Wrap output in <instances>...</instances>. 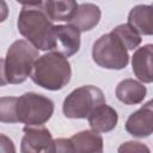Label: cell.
Wrapping results in <instances>:
<instances>
[{
  "mask_svg": "<svg viewBox=\"0 0 153 153\" xmlns=\"http://www.w3.org/2000/svg\"><path fill=\"white\" fill-rule=\"evenodd\" d=\"M43 7L53 22H71L76 13L79 4L73 0L43 1Z\"/></svg>",
  "mask_w": 153,
  "mask_h": 153,
  "instance_id": "cell-16",
  "label": "cell"
},
{
  "mask_svg": "<svg viewBox=\"0 0 153 153\" xmlns=\"http://www.w3.org/2000/svg\"><path fill=\"white\" fill-rule=\"evenodd\" d=\"M38 57V50L31 43L25 39L14 41L1 60V85L24 82L31 76Z\"/></svg>",
  "mask_w": 153,
  "mask_h": 153,
  "instance_id": "cell-3",
  "label": "cell"
},
{
  "mask_svg": "<svg viewBox=\"0 0 153 153\" xmlns=\"http://www.w3.org/2000/svg\"><path fill=\"white\" fill-rule=\"evenodd\" d=\"M152 6H153V4H152Z\"/></svg>",
  "mask_w": 153,
  "mask_h": 153,
  "instance_id": "cell-21",
  "label": "cell"
},
{
  "mask_svg": "<svg viewBox=\"0 0 153 153\" xmlns=\"http://www.w3.org/2000/svg\"><path fill=\"white\" fill-rule=\"evenodd\" d=\"M92 59L102 68L123 69L129 62L128 49L112 32L100 36L92 47Z\"/></svg>",
  "mask_w": 153,
  "mask_h": 153,
  "instance_id": "cell-5",
  "label": "cell"
},
{
  "mask_svg": "<svg viewBox=\"0 0 153 153\" xmlns=\"http://www.w3.org/2000/svg\"><path fill=\"white\" fill-rule=\"evenodd\" d=\"M91 130L96 133H108L115 129L118 122V115L110 105L102 104L97 106L87 117Z\"/></svg>",
  "mask_w": 153,
  "mask_h": 153,
  "instance_id": "cell-11",
  "label": "cell"
},
{
  "mask_svg": "<svg viewBox=\"0 0 153 153\" xmlns=\"http://www.w3.org/2000/svg\"><path fill=\"white\" fill-rule=\"evenodd\" d=\"M134 75L145 84L153 82V43L137 48L131 56Z\"/></svg>",
  "mask_w": 153,
  "mask_h": 153,
  "instance_id": "cell-10",
  "label": "cell"
},
{
  "mask_svg": "<svg viewBox=\"0 0 153 153\" xmlns=\"http://www.w3.org/2000/svg\"><path fill=\"white\" fill-rule=\"evenodd\" d=\"M102 12L100 8L91 2L80 4L75 16L69 22L71 25L75 26L80 32H86L92 30L100 20Z\"/></svg>",
  "mask_w": 153,
  "mask_h": 153,
  "instance_id": "cell-14",
  "label": "cell"
},
{
  "mask_svg": "<svg viewBox=\"0 0 153 153\" xmlns=\"http://www.w3.org/2000/svg\"><path fill=\"white\" fill-rule=\"evenodd\" d=\"M54 114V103L48 97L26 92L20 97H1L0 121L2 123H24L29 127L43 126Z\"/></svg>",
  "mask_w": 153,
  "mask_h": 153,
  "instance_id": "cell-1",
  "label": "cell"
},
{
  "mask_svg": "<svg viewBox=\"0 0 153 153\" xmlns=\"http://www.w3.org/2000/svg\"><path fill=\"white\" fill-rule=\"evenodd\" d=\"M147 90L143 84L134 79H124L118 82L116 87V97L126 105L140 104L146 97Z\"/></svg>",
  "mask_w": 153,
  "mask_h": 153,
  "instance_id": "cell-13",
  "label": "cell"
},
{
  "mask_svg": "<svg viewBox=\"0 0 153 153\" xmlns=\"http://www.w3.org/2000/svg\"><path fill=\"white\" fill-rule=\"evenodd\" d=\"M80 49V31L71 25H55L51 33L50 50L65 57L73 56Z\"/></svg>",
  "mask_w": 153,
  "mask_h": 153,
  "instance_id": "cell-8",
  "label": "cell"
},
{
  "mask_svg": "<svg viewBox=\"0 0 153 153\" xmlns=\"http://www.w3.org/2000/svg\"><path fill=\"white\" fill-rule=\"evenodd\" d=\"M126 130L134 137H147L153 134V99L128 117Z\"/></svg>",
  "mask_w": 153,
  "mask_h": 153,
  "instance_id": "cell-9",
  "label": "cell"
},
{
  "mask_svg": "<svg viewBox=\"0 0 153 153\" xmlns=\"http://www.w3.org/2000/svg\"><path fill=\"white\" fill-rule=\"evenodd\" d=\"M117 153H151L147 145L140 141H126L120 145Z\"/></svg>",
  "mask_w": 153,
  "mask_h": 153,
  "instance_id": "cell-18",
  "label": "cell"
},
{
  "mask_svg": "<svg viewBox=\"0 0 153 153\" xmlns=\"http://www.w3.org/2000/svg\"><path fill=\"white\" fill-rule=\"evenodd\" d=\"M75 153H103L104 143L99 133L82 130L71 137Z\"/></svg>",
  "mask_w": 153,
  "mask_h": 153,
  "instance_id": "cell-15",
  "label": "cell"
},
{
  "mask_svg": "<svg viewBox=\"0 0 153 153\" xmlns=\"http://www.w3.org/2000/svg\"><path fill=\"white\" fill-rule=\"evenodd\" d=\"M71 63L59 53H47L38 57L31 73V80L49 91L63 88L71 80Z\"/></svg>",
  "mask_w": 153,
  "mask_h": 153,
  "instance_id": "cell-4",
  "label": "cell"
},
{
  "mask_svg": "<svg viewBox=\"0 0 153 153\" xmlns=\"http://www.w3.org/2000/svg\"><path fill=\"white\" fill-rule=\"evenodd\" d=\"M111 31L123 42V44L128 50H134L141 44V41H142L141 35L137 33L128 23L117 25Z\"/></svg>",
  "mask_w": 153,
  "mask_h": 153,
  "instance_id": "cell-17",
  "label": "cell"
},
{
  "mask_svg": "<svg viewBox=\"0 0 153 153\" xmlns=\"http://www.w3.org/2000/svg\"><path fill=\"white\" fill-rule=\"evenodd\" d=\"M24 135L20 143V153H55L56 143L51 133L44 126L23 128Z\"/></svg>",
  "mask_w": 153,
  "mask_h": 153,
  "instance_id": "cell-7",
  "label": "cell"
},
{
  "mask_svg": "<svg viewBox=\"0 0 153 153\" xmlns=\"http://www.w3.org/2000/svg\"><path fill=\"white\" fill-rule=\"evenodd\" d=\"M128 24L140 35L153 36V6H134L128 14Z\"/></svg>",
  "mask_w": 153,
  "mask_h": 153,
  "instance_id": "cell-12",
  "label": "cell"
},
{
  "mask_svg": "<svg viewBox=\"0 0 153 153\" xmlns=\"http://www.w3.org/2000/svg\"><path fill=\"white\" fill-rule=\"evenodd\" d=\"M0 147H1V153H16V147L13 141L7 137L5 134L0 135Z\"/></svg>",
  "mask_w": 153,
  "mask_h": 153,
  "instance_id": "cell-20",
  "label": "cell"
},
{
  "mask_svg": "<svg viewBox=\"0 0 153 153\" xmlns=\"http://www.w3.org/2000/svg\"><path fill=\"white\" fill-rule=\"evenodd\" d=\"M102 104H105L103 91L97 86L85 85L73 90L65 98L62 111L67 118H87Z\"/></svg>",
  "mask_w": 153,
  "mask_h": 153,
  "instance_id": "cell-6",
  "label": "cell"
},
{
  "mask_svg": "<svg viewBox=\"0 0 153 153\" xmlns=\"http://www.w3.org/2000/svg\"><path fill=\"white\" fill-rule=\"evenodd\" d=\"M55 143H56L55 153H75L74 146H73V142L71 139L59 137V139H55Z\"/></svg>",
  "mask_w": 153,
  "mask_h": 153,
  "instance_id": "cell-19",
  "label": "cell"
},
{
  "mask_svg": "<svg viewBox=\"0 0 153 153\" xmlns=\"http://www.w3.org/2000/svg\"><path fill=\"white\" fill-rule=\"evenodd\" d=\"M19 33L37 50H50L53 20L44 11L43 1H24L17 22Z\"/></svg>",
  "mask_w": 153,
  "mask_h": 153,
  "instance_id": "cell-2",
  "label": "cell"
}]
</instances>
